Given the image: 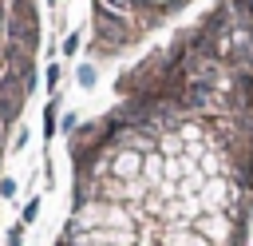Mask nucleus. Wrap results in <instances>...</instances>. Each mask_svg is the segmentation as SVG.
Returning <instances> with one entry per match:
<instances>
[{
	"label": "nucleus",
	"instance_id": "nucleus-1",
	"mask_svg": "<svg viewBox=\"0 0 253 246\" xmlns=\"http://www.w3.org/2000/svg\"><path fill=\"white\" fill-rule=\"evenodd\" d=\"M55 246H249L253 0H210L67 139Z\"/></svg>",
	"mask_w": 253,
	"mask_h": 246
},
{
	"label": "nucleus",
	"instance_id": "nucleus-2",
	"mask_svg": "<svg viewBox=\"0 0 253 246\" xmlns=\"http://www.w3.org/2000/svg\"><path fill=\"white\" fill-rule=\"evenodd\" d=\"M36 48H40L36 0H0V171H4L12 127L32 91Z\"/></svg>",
	"mask_w": 253,
	"mask_h": 246
},
{
	"label": "nucleus",
	"instance_id": "nucleus-3",
	"mask_svg": "<svg viewBox=\"0 0 253 246\" xmlns=\"http://www.w3.org/2000/svg\"><path fill=\"white\" fill-rule=\"evenodd\" d=\"M194 0H91V40L87 56L95 63L123 60L142 40L178 20Z\"/></svg>",
	"mask_w": 253,
	"mask_h": 246
}]
</instances>
